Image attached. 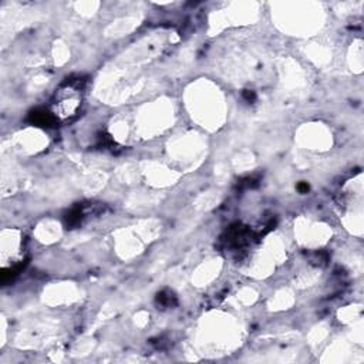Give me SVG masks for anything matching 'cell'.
Returning a JSON list of instances; mask_svg holds the SVG:
<instances>
[{
	"label": "cell",
	"instance_id": "1",
	"mask_svg": "<svg viewBox=\"0 0 364 364\" xmlns=\"http://www.w3.org/2000/svg\"><path fill=\"white\" fill-rule=\"evenodd\" d=\"M82 80H70L57 92L53 102V115L55 119H68L78 111L82 100Z\"/></svg>",
	"mask_w": 364,
	"mask_h": 364
}]
</instances>
